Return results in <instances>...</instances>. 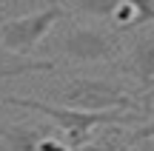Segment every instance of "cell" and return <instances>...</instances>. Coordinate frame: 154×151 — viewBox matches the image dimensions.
I'll list each match as a JSON object with an SVG mask.
<instances>
[{
    "mask_svg": "<svg viewBox=\"0 0 154 151\" xmlns=\"http://www.w3.org/2000/svg\"><path fill=\"white\" fill-rule=\"evenodd\" d=\"M137 100H140V108H143V114L149 117V114H151V103H154V80L143 89V94H140Z\"/></svg>",
    "mask_w": 154,
    "mask_h": 151,
    "instance_id": "cell-9",
    "label": "cell"
},
{
    "mask_svg": "<svg viewBox=\"0 0 154 151\" xmlns=\"http://www.w3.org/2000/svg\"><path fill=\"white\" fill-rule=\"evenodd\" d=\"M69 14V9L57 0H51L46 9L32 11V14H20V17H9V20L0 23V46L14 54H26L32 49H37V43L51 32L57 20Z\"/></svg>",
    "mask_w": 154,
    "mask_h": 151,
    "instance_id": "cell-4",
    "label": "cell"
},
{
    "mask_svg": "<svg viewBox=\"0 0 154 151\" xmlns=\"http://www.w3.org/2000/svg\"><path fill=\"white\" fill-rule=\"evenodd\" d=\"M54 49L74 63H117L120 34L109 26H69L54 40Z\"/></svg>",
    "mask_w": 154,
    "mask_h": 151,
    "instance_id": "cell-3",
    "label": "cell"
},
{
    "mask_svg": "<svg viewBox=\"0 0 154 151\" xmlns=\"http://www.w3.org/2000/svg\"><path fill=\"white\" fill-rule=\"evenodd\" d=\"M54 68H57V60H37V57L14 54V51L0 46V80L26 77V74H43V71H54Z\"/></svg>",
    "mask_w": 154,
    "mask_h": 151,
    "instance_id": "cell-7",
    "label": "cell"
},
{
    "mask_svg": "<svg viewBox=\"0 0 154 151\" xmlns=\"http://www.w3.org/2000/svg\"><path fill=\"white\" fill-rule=\"evenodd\" d=\"M143 146V151H154V140H146V143H140Z\"/></svg>",
    "mask_w": 154,
    "mask_h": 151,
    "instance_id": "cell-10",
    "label": "cell"
},
{
    "mask_svg": "<svg viewBox=\"0 0 154 151\" xmlns=\"http://www.w3.org/2000/svg\"><path fill=\"white\" fill-rule=\"evenodd\" d=\"M117 68L123 74H131L140 83V91L154 80V26L149 32L137 34L131 43V49L126 51V57L117 60Z\"/></svg>",
    "mask_w": 154,
    "mask_h": 151,
    "instance_id": "cell-5",
    "label": "cell"
},
{
    "mask_svg": "<svg viewBox=\"0 0 154 151\" xmlns=\"http://www.w3.org/2000/svg\"><path fill=\"white\" fill-rule=\"evenodd\" d=\"M131 131H123L117 128V125H106L103 131H100L94 140L83 143L80 148L74 151H131Z\"/></svg>",
    "mask_w": 154,
    "mask_h": 151,
    "instance_id": "cell-8",
    "label": "cell"
},
{
    "mask_svg": "<svg viewBox=\"0 0 154 151\" xmlns=\"http://www.w3.org/2000/svg\"><path fill=\"white\" fill-rule=\"evenodd\" d=\"M6 106H17L26 111H37L46 120L57 125L66 143L74 148H80L83 143H88V134L94 128H106V125H128L137 123L140 117H146L143 111H126V108H111V111H80V108H69V106H51L43 100H32V97H3Z\"/></svg>",
    "mask_w": 154,
    "mask_h": 151,
    "instance_id": "cell-1",
    "label": "cell"
},
{
    "mask_svg": "<svg viewBox=\"0 0 154 151\" xmlns=\"http://www.w3.org/2000/svg\"><path fill=\"white\" fill-rule=\"evenodd\" d=\"M54 97L60 100V106L80 108V111H111V108L143 111L140 100L128 94L126 86L106 77H72L54 89Z\"/></svg>",
    "mask_w": 154,
    "mask_h": 151,
    "instance_id": "cell-2",
    "label": "cell"
},
{
    "mask_svg": "<svg viewBox=\"0 0 154 151\" xmlns=\"http://www.w3.org/2000/svg\"><path fill=\"white\" fill-rule=\"evenodd\" d=\"M51 128L43 125H26V123H9L0 125V146L6 151H40V143Z\"/></svg>",
    "mask_w": 154,
    "mask_h": 151,
    "instance_id": "cell-6",
    "label": "cell"
}]
</instances>
